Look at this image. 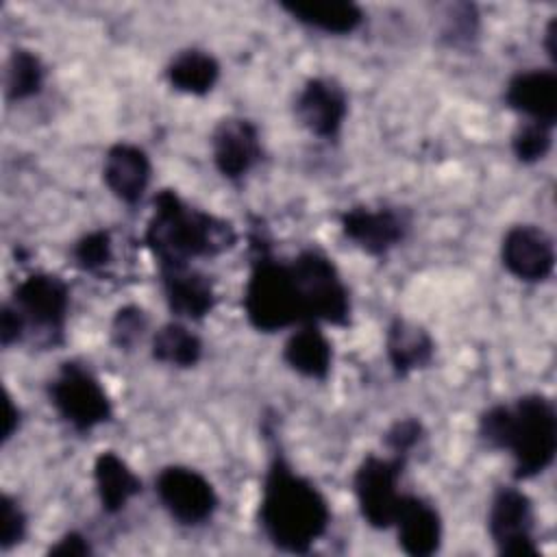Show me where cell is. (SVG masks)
Here are the masks:
<instances>
[{
  "mask_svg": "<svg viewBox=\"0 0 557 557\" xmlns=\"http://www.w3.org/2000/svg\"><path fill=\"white\" fill-rule=\"evenodd\" d=\"M329 522L331 509L324 494L276 450L259 500V524L270 544L283 553H309L326 533Z\"/></svg>",
  "mask_w": 557,
  "mask_h": 557,
  "instance_id": "6da1fadb",
  "label": "cell"
},
{
  "mask_svg": "<svg viewBox=\"0 0 557 557\" xmlns=\"http://www.w3.org/2000/svg\"><path fill=\"white\" fill-rule=\"evenodd\" d=\"M144 244L159 270L185 268L194 259L231 250L237 244V231L228 220L189 205L174 189H161L152 198Z\"/></svg>",
  "mask_w": 557,
  "mask_h": 557,
  "instance_id": "7a4b0ae2",
  "label": "cell"
},
{
  "mask_svg": "<svg viewBox=\"0 0 557 557\" xmlns=\"http://www.w3.org/2000/svg\"><path fill=\"white\" fill-rule=\"evenodd\" d=\"M481 440L513 459L516 479L546 472L557 453V413L544 394H524L513 405H494L479 418Z\"/></svg>",
  "mask_w": 557,
  "mask_h": 557,
  "instance_id": "3957f363",
  "label": "cell"
},
{
  "mask_svg": "<svg viewBox=\"0 0 557 557\" xmlns=\"http://www.w3.org/2000/svg\"><path fill=\"white\" fill-rule=\"evenodd\" d=\"M252 263L244 287V313L259 333H276L309 322L289 261L276 259L261 235H252Z\"/></svg>",
  "mask_w": 557,
  "mask_h": 557,
  "instance_id": "277c9868",
  "label": "cell"
},
{
  "mask_svg": "<svg viewBox=\"0 0 557 557\" xmlns=\"http://www.w3.org/2000/svg\"><path fill=\"white\" fill-rule=\"evenodd\" d=\"M48 398L59 418L76 433H87L113 418V405L100 379L81 361H63L48 383Z\"/></svg>",
  "mask_w": 557,
  "mask_h": 557,
  "instance_id": "5b68a950",
  "label": "cell"
},
{
  "mask_svg": "<svg viewBox=\"0 0 557 557\" xmlns=\"http://www.w3.org/2000/svg\"><path fill=\"white\" fill-rule=\"evenodd\" d=\"M292 272L305 302L309 322H329L335 326L350 324V294L333 263L322 250H300L292 261Z\"/></svg>",
  "mask_w": 557,
  "mask_h": 557,
  "instance_id": "8992f818",
  "label": "cell"
},
{
  "mask_svg": "<svg viewBox=\"0 0 557 557\" xmlns=\"http://www.w3.org/2000/svg\"><path fill=\"white\" fill-rule=\"evenodd\" d=\"M11 305L20 311L26 333H37L46 346H61L70 315V285L52 272H33L22 278Z\"/></svg>",
  "mask_w": 557,
  "mask_h": 557,
  "instance_id": "52a82bcc",
  "label": "cell"
},
{
  "mask_svg": "<svg viewBox=\"0 0 557 557\" xmlns=\"http://www.w3.org/2000/svg\"><path fill=\"white\" fill-rule=\"evenodd\" d=\"M405 455H366L361 463L355 470L352 476V490L359 505L361 518L372 529H389L400 503V490L398 481L403 476V470L407 466Z\"/></svg>",
  "mask_w": 557,
  "mask_h": 557,
  "instance_id": "ba28073f",
  "label": "cell"
},
{
  "mask_svg": "<svg viewBox=\"0 0 557 557\" xmlns=\"http://www.w3.org/2000/svg\"><path fill=\"white\" fill-rule=\"evenodd\" d=\"M154 494L163 509L183 527H200L213 518L220 498L211 481L187 466H165L154 479Z\"/></svg>",
  "mask_w": 557,
  "mask_h": 557,
  "instance_id": "9c48e42d",
  "label": "cell"
},
{
  "mask_svg": "<svg viewBox=\"0 0 557 557\" xmlns=\"http://www.w3.org/2000/svg\"><path fill=\"white\" fill-rule=\"evenodd\" d=\"M533 522V503L520 487L503 485L494 492L487 509V531L500 555H537Z\"/></svg>",
  "mask_w": 557,
  "mask_h": 557,
  "instance_id": "30bf717a",
  "label": "cell"
},
{
  "mask_svg": "<svg viewBox=\"0 0 557 557\" xmlns=\"http://www.w3.org/2000/svg\"><path fill=\"white\" fill-rule=\"evenodd\" d=\"M342 235L370 257H385L409 233V220L394 207H350L339 215Z\"/></svg>",
  "mask_w": 557,
  "mask_h": 557,
  "instance_id": "8fae6325",
  "label": "cell"
},
{
  "mask_svg": "<svg viewBox=\"0 0 557 557\" xmlns=\"http://www.w3.org/2000/svg\"><path fill=\"white\" fill-rule=\"evenodd\" d=\"M211 159L226 181H242L263 159L259 128L246 117H224L211 133Z\"/></svg>",
  "mask_w": 557,
  "mask_h": 557,
  "instance_id": "7c38bea8",
  "label": "cell"
},
{
  "mask_svg": "<svg viewBox=\"0 0 557 557\" xmlns=\"http://www.w3.org/2000/svg\"><path fill=\"white\" fill-rule=\"evenodd\" d=\"M503 268L524 283H542L555 268V244L535 224L511 226L500 242Z\"/></svg>",
  "mask_w": 557,
  "mask_h": 557,
  "instance_id": "4fadbf2b",
  "label": "cell"
},
{
  "mask_svg": "<svg viewBox=\"0 0 557 557\" xmlns=\"http://www.w3.org/2000/svg\"><path fill=\"white\" fill-rule=\"evenodd\" d=\"M294 113L311 135L320 139H335L348 115V96L337 81L313 76L300 87Z\"/></svg>",
  "mask_w": 557,
  "mask_h": 557,
  "instance_id": "5bb4252c",
  "label": "cell"
},
{
  "mask_svg": "<svg viewBox=\"0 0 557 557\" xmlns=\"http://www.w3.org/2000/svg\"><path fill=\"white\" fill-rule=\"evenodd\" d=\"M392 527H396L398 546L411 557L435 555L442 546V516L422 496L403 494Z\"/></svg>",
  "mask_w": 557,
  "mask_h": 557,
  "instance_id": "9a60e30c",
  "label": "cell"
},
{
  "mask_svg": "<svg viewBox=\"0 0 557 557\" xmlns=\"http://www.w3.org/2000/svg\"><path fill=\"white\" fill-rule=\"evenodd\" d=\"M150 176L152 163L144 148L117 141L107 150L102 161V181L120 202L131 207L137 205L150 185Z\"/></svg>",
  "mask_w": 557,
  "mask_h": 557,
  "instance_id": "2e32d148",
  "label": "cell"
},
{
  "mask_svg": "<svg viewBox=\"0 0 557 557\" xmlns=\"http://www.w3.org/2000/svg\"><path fill=\"white\" fill-rule=\"evenodd\" d=\"M505 102L527 120L555 126L557 120V74L553 70H527L509 78Z\"/></svg>",
  "mask_w": 557,
  "mask_h": 557,
  "instance_id": "e0dca14e",
  "label": "cell"
},
{
  "mask_svg": "<svg viewBox=\"0 0 557 557\" xmlns=\"http://www.w3.org/2000/svg\"><path fill=\"white\" fill-rule=\"evenodd\" d=\"M161 272V287L168 309L183 320H202L218 302L213 283L207 274L185 268H165Z\"/></svg>",
  "mask_w": 557,
  "mask_h": 557,
  "instance_id": "ac0fdd59",
  "label": "cell"
},
{
  "mask_svg": "<svg viewBox=\"0 0 557 557\" xmlns=\"http://www.w3.org/2000/svg\"><path fill=\"white\" fill-rule=\"evenodd\" d=\"M385 352L394 374L407 379L411 372L422 370L433 361L435 344L424 326L394 318L385 333Z\"/></svg>",
  "mask_w": 557,
  "mask_h": 557,
  "instance_id": "d6986e66",
  "label": "cell"
},
{
  "mask_svg": "<svg viewBox=\"0 0 557 557\" xmlns=\"http://www.w3.org/2000/svg\"><path fill=\"white\" fill-rule=\"evenodd\" d=\"M283 361L311 381H324L331 374L333 346L318 322H305L294 329L283 346Z\"/></svg>",
  "mask_w": 557,
  "mask_h": 557,
  "instance_id": "ffe728a7",
  "label": "cell"
},
{
  "mask_svg": "<svg viewBox=\"0 0 557 557\" xmlns=\"http://www.w3.org/2000/svg\"><path fill=\"white\" fill-rule=\"evenodd\" d=\"M281 9L287 11L302 26L326 35H350L366 20L363 9L352 0L281 2Z\"/></svg>",
  "mask_w": 557,
  "mask_h": 557,
  "instance_id": "44dd1931",
  "label": "cell"
},
{
  "mask_svg": "<svg viewBox=\"0 0 557 557\" xmlns=\"http://www.w3.org/2000/svg\"><path fill=\"white\" fill-rule=\"evenodd\" d=\"M94 485L104 513H120L137 494H141V479L113 450H102L94 461Z\"/></svg>",
  "mask_w": 557,
  "mask_h": 557,
  "instance_id": "7402d4cb",
  "label": "cell"
},
{
  "mask_svg": "<svg viewBox=\"0 0 557 557\" xmlns=\"http://www.w3.org/2000/svg\"><path fill=\"white\" fill-rule=\"evenodd\" d=\"M168 83L183 94L205 96L209 94L220 78L218 59L200 48L181 50L165 67Z\"/></svg>",
  "mask_w": 557,
  "mask_h": 557,
  "instance_id": "603a6c76",
  "label": "cell"
},
{
  "mask_svg": "<svg viewBox=\"0 0 557 557\" xmlns=\"http://www.w3.org/2000/svg\"><path fill=\"white\" fill-rule=\"evenodd\" d=\"M202 339L183 322L161 324L150 342L152 359L172 368H194L202 359Z\"/></svg>",
  "mask_w": 557,
  "mask_h": 557,
  "instance_id": "cb8c5ba5",
  "label": "cell"
},
{
  "mask_svg": "<svg viewBox=\"0 0 557 557\" xmlns=\"http://www.w3.org/2000/svg\"><path fill=\"white\" fill-rule=\"evenodd\" d=\"M46 67L41 59L26 48H15L7 61L4 91L9 102H22L44 89Z\"/></svg>",
  "mask_w": 557,
  "mask_h": 557,
  "instance_id": "d4e9b609",
  "label": "cell"
},
{
  "mask_svg": "<svg viewBox=\"0 0 557 557\" xmlns=\"http://www.w3.org/2000/svg\"><path fill=\"white\" fill-rule=\"evenodd\" d=\"M74 263L85 272H102L113 261V239L104 228L85 233L72 248Z\"/></svg>",
  "mask_w": 557,
  "mask_h": 557,
  "instance_id": "484cf974",
  "label": "cell"
},
{
  "mask_svg": "<svg viewBox=\"0 0 557 557\" xmlns=\"http://www.w3.org/2000/svg\"><path fill=\"white\" fill-rule=\"evenodd\" d=\"M553 146V126L527 120L511 137V150L520 163L542 161Z\"/></svg>",
  "mask_w": 557,
  "mask_h": 557,
  "instance_id": "4316f807",
  "label": "cell"
},
{
  "mask_svg": "<svg viewBox=\"0 0 557 557\" xmlns=\"http://www.w3.org/2000/svg\"><path fill=\"white\" fill-rule=\"evenodd\" d=\"M148 326L146 311L137 305H124L115 311L111 320V342L120 350H131L144 335Z\"/></svg>",
  "mask_w": 557,
  "mask_h": 557,
  "instance_id": "83f0119b",
  "label": "cell"
},
{
  "mask_svg": "<svg viewBox=\"0 0 557 557\" xmlns=\"http://www.w3.org/2000/svg\"><path fill=\"white\" fill-rule=\"evenodd\" d=\"M28 531V518L17 498L11 494L0 496V548L11 550L22 544Z\"/></svg>",
  "mask_w": 557,
  "mask_h": 557,
  "instance_id": "f1b7e54d",
  "label": "cell"
},
{
  "mask_svg": "<svg viewBox=\"0 0 557 557\" xmlns=\"http://www.w3.org/2000/svg\"><path fill=\"white\" fill-rule=\"evenodd\" d=\"M479 33V13L474 9V4H455L450 7L446 20H444V28H442V37L459 48V46H468Z\"/></svg>",
  "mask_w": 557,
  "mask_h": 557,
  "instance_id": "f546056e",
  "label": "cell"
},
{
  "mask_svg": "<svg viewBox=\"0 0 557 557\" xmlns=\"http://www.w3.org/2000/svg\"><path fill=\"white\" fill-rule=\"evenodd\" d=\"M424 426L418 418H403L396 420L383 435V444L392 455L409 457L411 450L422 442Z\"/></svg>",
  "mask_w": 557,
  "mask_h": 557,
  "instance_id": "4dcf8cb0",
  "label": "cell"
},
{
  "mask_svg": "<svg viewBox=\"0 0 557 557\" xmlns=\"http://www.w3.org/2000/svg\"><path fill=\"white\" fill-rule=\"evenodd\" d=\"M24 337H26L24 318L11 302H4L0 309V344L4 348H9V346L22 342Z\"/></svg>",
  "mask_w": 557,
  "mask_h": 557,
  "instance_id": "1f68e13d",
  "label": "cell"
},
{
  "mask_svg": "<svg viewBox=\"0 0 557 557\" xmlns=\"http://www.w3.org/2000/svg\"><path fill=\"white\" fill-rule=\"evenodd\" d=\"M46 553L54 557H85L91 555L94 548L89 544V537H85L78 531H67Z\"/></svg>",
  "mask_w": 557,
  "mask_h": 557,
  "instance_id": "d6a6232c",
  "label": "cell"
},
{
  "mask_svg": "<svg viewBox=\"0 0 557 557\" xmlns=\"http://www.w3.org/2000/svg\"><path fill=\"white\" fill-rule=\"evenodd\" d=\"M20 422H22V411H20V407H15L11 394H7V422H4V431H2V442L4 444L17 433Z\"/></svg>",
  "mask_w": 557,
  "mask_h": 557,
  "instance_id": "836d02e7",
  "label": "cell"
},
{
  "mask_svg": "<svg viewBox=\"0 0 557 557\" xmlns=\"http://www.w3.org/2000/svg\"><path fill=\"white\" fill-rule=\"evenodd\" d=\"M544 39H546V54H548L550 59H555V17L548 22L546 33H544Z\"/></svg>",
  "mask_w": 557,
  "mask_h": 557,
  "instance_id": "e575fe53",
  "label": "cell"
}]
</instances>
